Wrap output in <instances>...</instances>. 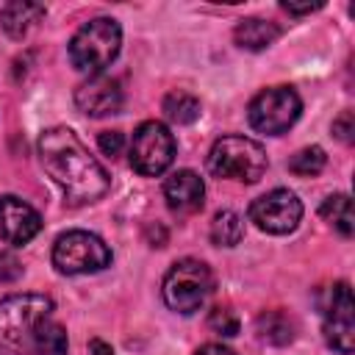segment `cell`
Masks as SVG:
<instances>
[{
  "label": "cell",
  "mask_w": 355,
  "mask_h": 355,
  "mask_svg": "<svg viewBox=\"0 0 355 355\" xmlns=\"http://www.w3.org/2000/svg\"><path fill=\"white\" fill-rule=\"evenodd\" d=\"M39 158L44 172L61 186L69 205L97 202L111 189L108 172L72 128H47L39 136Z\"/></svg>",
  "instance_id": "cell-1"
},
{
  "label": "cell",
  "mask_w": 355,
  "mask_h": 355,
  "mask_svg": "<svg viewBox=\"0 0 355 355\" xmlns=\"http://www.w3.org/2000/svg\"><path fill=\"white\" fill-rule=\"evenodd\" d=\"M44 294H11L0 300V355H33L36 333L53 313Z\"/></svg>",
  "instance_id": "cell-2"
},
{
  "label": "cell",
  "mask_w": 355,
  "mask_h": 355,
  "mask_svg": "<svg viewBox=\"0 0 355 355\" xmlns=\"http://www.w3.org/2000/svg\"><path fill=\"white\" fill-rule=\"evenodd\" d=\"M122 28L111 17H94L78 28L69 42V61L75 69L89 75H103V69L119 55Z\"/></svg>",
  "instance_id": "cell-3"
},
{
  "label": "cell",
  "mask_w": 355,
  "mask_h": 355,
  "mask_svg": "<svg viewBox=\"0 0 355 355\" xmlns=\"http://www.w3.org/2000/svg\"><path fill=\"white\" fill-rule=\"evenodd\" d=\"M269 166L266 150L247 136H222L208 153V172L214 178H227L239 183H255Z\"/></svg>",
  "instance_id": "cell-4"
},
{
  "label": "cell",
  "mask_w": 355,
  "mask_h": 355,
  "mask_svg": "<svg viewBox=\"0 0 355 355\" xmlns=\"http://www.w3.org/2000/svg\"><path fill=\"white\" fill-rule=\"evenodd\" d=\"M211 291H214V275H211L208 263H202L197 258L175 261L161 283L164 302L183 316L200 311Z\"/></svg>",
  "instance_id": "cell-5"
},
{
  "label": "cell",
  "mask_w": 355,
  "mask_h": 355,
  "mask_svg": "<svg viewBox=\"0 0 355 355\" xmlns=\"http://www.w3.org/2000/svg\"><path fill=\"white\" fill-rule=\"evenodd\" d=\"M111 263L105 241L89 230H67L53 244V266L61 275H89Z\"/></svg>",
  "instance_id": "cell-6"
},
{
  "label": "cell",
  "mask_w": 355,
  "mask_h": 355,
  "mask_svg": "<svg viewBox=\"0 0 355 355\" xmlns=\"http://www.w3.org/2000/svg\"><path fill=\"white\" fill-rule=\"evenodd\" d=\"M302 111V100L291 86H272L252 97L247 108V119L258 133L280 136L286 133Z\"/></svg>",
  "instance_id": "cell-7"
},
{
  "label": "cell",
  "mask_w": 355,
  "mask_h": 355,
  "mask_svg": "<svg viewBox=\"0 0 355 355\" xmlns=\"http://www.w3.org/2000/svg\"><path fill=\"white\" fill-rule=\"evenodd\" d=\"M175 161V139L164 122H141L130 141V166L144 175L155 178L169 169Z\"/></svg>",
  "instance_id": "cell-8"
},
{
  "label": "cell",
  "mask_w": 355,
  "mask_h": 355,
  "mask_svg": "<svg viewBox=\"0 0 355 355\" xmlns=\"http://www.w3.org/2000/svg\"><path fill=\"white\" fill-rule=\"evenodd\" d=\"M322 330L327 344L341 352L349 355L355 349V305H352V291L349 283H336L333 288H327V302L322 308Z\"/></svg>",
  "instance_id": "cell-9"
},
{
  "label": "cell",
  "mask_w": 355,
  "mask_h": 355,
  "mask_svg": "<svg viewBox=\"0 0 355 355\" xmlns=\"http://www.w3.org/2000/svg\"><path fill=\"white\" fill-rule=\"evenodd\" d=\"M302 219V202L288 189H272L252 200L250 205V222H255L261 230L283 236L291 233Z\"/></svg>",
  "instance_id": "cell-10"
},
{
  "label": "cell",
  "mask_w": 355,
  "mask_h": 355,
  "mask_svg": "<svg viewBox=\"0 0 355 355\" xmlns=\"http://www.w3.org/2000/svg\"><path fill=\"white\" fill-rule=\"evenodd\" d=\"M42 230V216L33 205L14 194L0 197V236L8 244H28Z\"/></svg>",
  "instance_id": "cell-11"
},
{
  "label": "cell",
  "mask_w": 355,
  "mask_h": 355,
  "mask_svg": "<svg viewBox=\"0 0 355 355\" xmlns=\"http://www.w3.org/2000/svg\"><path fill=\"white\" fill-rule=\"evenodd\" d=\"M75 105L86 116H108L122 108V86L108 75H92L75 89Z\"/></svg>",
  "instance_id": "cell-12"
},
{
  "label": "cell",
  "mask_w": 355,
  "mask_h": 355,
  "mask_svg": "<svg viewBox=\"0 0 355 355\" xmlns=\"http://www.w3.org/2000/svg\"><path fill=\"white\" fill-rule=\"evenodd\" d=\"M164 197H166V205L175 214H194V211L202 208V200H205L202 178L191 169H178L166 178Z\"/></svg>",
  "instance_id": "cell-13"
},
{
  "label": "cell",
  "mask_w": 355,
  "mask_h": 355,
  "mask_svg": "<svg viewBox=\"0 0 355 355\" xmlns=\"http://www.w3.org/2000/svg\"><path fill=\"white\" fill-rule=\"evenodd\" d=\"M42 17H44V6L31 0H11L0 8V25L11 39H22Z\"/></svg>",
  "instance_id": "cell-14"
},
{
  "label": "cell",
  "mask_w": 355,
  "mask_h": 355,
  "mask_svg": "<svg viewBox=\"0 0 355 355\" xmlns=\"http://www.w3.org/2000/svg\"><path fill=\"white\" fill-rule=\"evenodd\" d=\"M277 36H280V28L275 22L258 19V17H247L233 28V39L244 50H266L269 44H275Z\"/></svg>",
  "instance_id": "cell-15"
},
{
  "label": "cell",
  "mask_w": 355,
  "mask_h": 355,
  "mask_svg": "<svg viewBox=\"0 0 355 355\" xmlns=\"http://www.w3.org/2000/svg\"><path fill=\"white\" fill-rule=\"evenodd\" d=\"M255 333H258L261 341L283 347V344L294 341V322L283 311H266V313H261L255 319Z\"/></svg>",
  "instance_id": "cell-16"
},
{
  "label": "cell",
  "mask_w": 355,
  "mask_h": 355,
  "mask_svg": "<svg viewBox=\"0 0 355 355\" xmlns=\"http://www.w3.org/2000/svg\"><path fill=\"white\" fill-rule=\"evenodd\" d=\"M319 214H322L324 222H330L341 236H352V230H355V216H352V200H349L347 194H330V197L322 202Z\"/></svg>",
  "instance_id": "cell-17"
},
{
  "label": "cell",
  "mask_w": 355,
  "mask_h": 355,
  "mask_svg": "<svg viewBox=\"0 0 355 355\" xmlns=\"http://www.w3.org/2000/svg\"><path fill=\"white\" fill-rule=\"evenodd\" d=\"M244 239V222L236 211H219L211 222V241L216 247H236Z\"/></svg>",
  "instance_id": "cell-18"
},
{
  "label": "cell",
  "mask_w": 355,
  "mask_h": 355,
  "mask_svg": "<svg viewBox=\"0 0 355 355\" xmlns=\"http://www.w3.org/2000/svg\"><path fill=\"white\" fill-rule=\"evenodd\" d=\"M164 114L175 125H191L200 116V100L189 92H169L164 97Z\"/></svg>",
  "instance_id": "cell-19"
},
{
  "label": "cell",
  "mask_w": 355,
  "mask_h": 355,
  "mask_svg": "<svg viewBox=\"0 0 355 355\" xmlns=\"http://www.w3.org/2000/svg\"><path fill=\"white\" fill-rule=\"evenodd\" d=\"M69 341H67V330L64 324L47 319L42 322L39 333H36V355H67Z\"/></svg>",
  "instance_id": "cell-20"
},
{
  "label": "cell",
  "mask_w": 355,
  "mask_h": 355,
  "mask_svg": "<svg viewBox=\"0 0 355 355\" xmlns=\"http://www.w3.org/2000/svg\"><path fill=\"white\" fill-rule=\"evenodd\" d=\"M324 164H327L324 150L313 144V147L297 150V153L288 158V172H294V175H300V178H313V175H319V172L324 169Z\"/></svg>",
  "instance_id": "cell-21"
},
{
  "label": "cell",
  "mask_w": 355,
  "mask_h": 355,
  "mask_svg": "<svg viewBox=\"0 0 355 355\" xmlns=\"http://www.w3.org/2000/svg\"><path fill=\"white\" fill-rule=\"evenodd\" d=\"M208 327L219 336H236L239 333V316L230 311V308H214L211 316H208Z\"/></svg>",
  "instance_id": "cell-22"
},
{
  "label": "cell",
  "mask_w": 355,
  "mask_h": 355,
  "mask_svg": "<svg viewBox=\"0 0 355 355\" xmlns=\"http://www.w3.org/2000/svg\"><path fill=\"white\" fill-rule=\"evenodd\" d=\"M333 133H336V139H341L344 144H352V141H355V114H352V111H341V114L333 119Z\"/></svg>",
  "instance_id": "cell-23"
},
{
  "label": "cell",
  "mask_w": 355,
  "mask_h": 355,
  "mask_svg": "<svg viewBox=\"0 0 355 355\" xmlns=\"http://www.w3.org/2000/svg\"><path fill=\"white\" fill-rule=\"evenodd\" d=\"M97 144H100V150H103L105 155L116 158V155L122 153V147H125V136H122V130H103V133L97 136Z\"/></svg>",
  "instance_id": "cell-24"
},
{
  "label": "cell",
  "mask_w": 355,
  "mask_h": 355,
  "mask_svg": "<svg viewBox=\"0 0 355 355\" xmlns=\"http://www.w3.org/2000/svg\"><path fill=\"white\" fill-rule=\"evenodd\" d=\"M19 275H22L19 261H17L11 252L0 250V283H11V280H17Z\"/></svg>",
  "instance_id": "cell-25"
},
{
  "label": "cell",
  "mask_w": 355,
  "mask_h": 355,
  "mask_svg": "<svg viewBox=\"0 0 355 355\" xmlns=\"http://www.w3.org/2000/svg\"><path fill=\"white\" fill-rule=\"evenodd\" d=\"M280 6H283L288 14H294V17H300V14H311V11L322 8V3H288V0H283Z\"/></svg>",
  "instance_id": "cell-26"
},
{
  "label": "cell",
  "mask_w": 355,
  "mask_h": 355,
  "mask_svg": "<svg viewBox=\"0 0 355 355\" xmlns=\"http://www.w3.org/2000/svg\"><path fill=\"white\" fill-rule=\"evenodd\" d=\"M194 355H236L230 347H222V344H202Z\"/></svg>",
  "instance_id": "cell-27"
},
{
  "label": "cell",
  "mask_w": 355,
  "mask_h": 355,
  "mask_svg": "<svg viewBox=\"0 0 355 355\" xmlns=\"http://www.w3.org/2000/svg\"><path fill=\"white\" fill-rule=\"evenodd\" d=\"M89 355H114V349L105 344V341H100V338H94L92 344H89Z\"/></svg>",
  "instance_id": "cell-28"
}]
</instances>
